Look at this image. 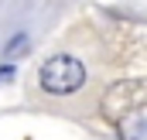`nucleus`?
Listing matches in <instances>:
<instances>
[{"instance_id":"nucleus-1","label":"nucleus","mask_w":147,"mask_h":140,"mask_svg":"<svg viewBox=\"0 0 147 140\" xmlns=\"http://www.w3.org/2000/svg\"><path fill=\"white\" fill-rule=\"evenodd\" d=\"M38 82L51 96H72L86 82V65L79 58H72V55H51L38 72Z\"/></svg>"},{"instance_id":"nucleus-2","label":"nucleus","mask_w":147,"mask_h":140,"mask_svg":"<svg viewBox=\"0 0 147 140\" xmlns=\"http://www.w3.org/2000/svg\"><path fill=\"white\" fill-rule=\"evenodd\" d=\"M28 48V34H17L14 41H10V48H7V55H17V51H24Z\"/></svg>"},{"instance_id":"nucleus-3","label":"nucleus","mask_w":147,"mask_h":140,"mask_svg":"<svg viewBox=\"0 0 147 140\" xmlns=\"http://www.w3.org/2000/svg\"><path fill=\"white\" fill-rule=\"evenodd\" d=\"M10 75H14V65H0V82H7Z\"/></svg>"}]
</instances>
